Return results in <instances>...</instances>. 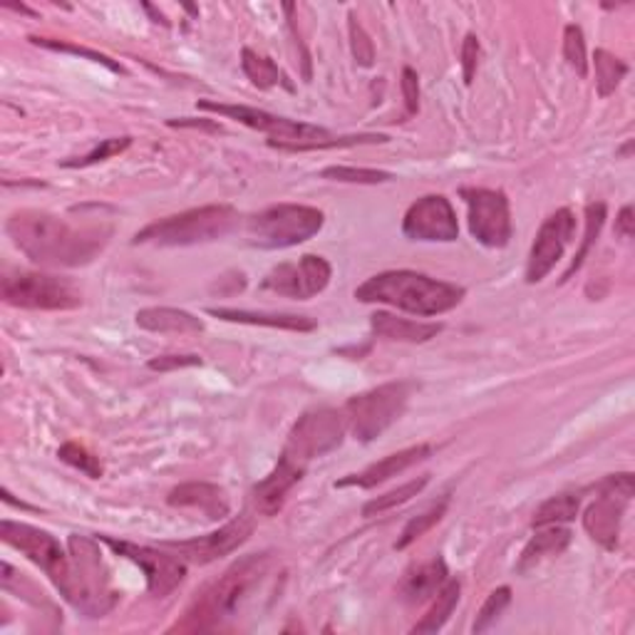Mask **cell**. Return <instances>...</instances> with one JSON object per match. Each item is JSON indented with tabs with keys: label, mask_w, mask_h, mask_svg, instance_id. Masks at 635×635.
<instances>
[{
	"label": "cell",
	"mask_w": 635,
	"mask_h": 635,
	"mask_svg": "<svg viewBox=\"0 0 635 635\" xmlns=\"http://www.w3.org/2000/svg\"><path fill=\"white\" fill-rule=\"evenodd\" d=\"M400 85H402L404 105H408V114H418V110H420V78H418V72H414L412 68H404Z\"/></svg>",
	"instance_id": "obj_43"
},
{
	"label": "cell",
	"mask_w": 635,
	"mask_h": 635,
	"mask_svg": "<svg viewBox=\"0 0 635 635\" xmlns=\"http://www.w3.org/2000/svg\"><path fill=\"white\" fill-rule=\"evenodd\" d=\"M593 68H596V85H598V95L608 98L613 92L618 90L621 80L628 75V65L616 55H611L608 50H596L593 55Z\"/></svg>",
	"instance_id": "obj_33"
},
{
	"label": "cell",
	"mask_w": 635,
	"mask_h": 635,
	"mask_svg": "<svg viewBox=\"0 0 635 635\" xmlns=\"http://www.w3.org/2000/svg\"><path fill=\"white\" fill-rule=\"evenodd\" d=\"M268 564V554H252L226 571L212 588L202 593V598L194 603V608L186 613V623L182 628H214L218 621L234 616L238 603L244 601L248 588L264 576Z\"/></svg>",
	"instance_id": "obj_4"
},
{
	"label": "cell",
	"mask_w": 635,
	"mask_h": 635,
	"mask_svg": "<svg viewBox=\"0 0 635 635\" xmlns=\"http://www.w3.org/2000/svg\"><path fill=\"white\" fill-rule=\"evenodd\" d=\"M576 236V216L571 209H559L541 224L536 242L531 246L529 264H526V284H539L544 280L554 266L561 262V256L574 242Z\"/></svg>",
	"instance_id": "obj_17"
},
{
	"label": "cell",
	"mask_w": 635,
	"mask_h": 635,
	"mask_svg": "<svg viewBox=\"0 0 635 635\" xmlns=\"http://www.w3.org/2000/svg\"><path fill=\"white\" fill-rule=\"evenodd\" d=\"M571 539H574V534H571V531L564 529L561 524L539 526L536 534L531 536L529 544L524 546L522 559H519V564H516V571H519V574H524V571L534 569L544 559L564 554V551L571 544Z\"/></svg>",
	"instance_id": "obj_25"
},
{
	"label": "cell",
	"mask_w": 635,
	"mask_h": 635,
	"mask_svg": "<svg viewBox=\"0 0 635 635\" xmlns=\"http://www.w3.org/2000/svg\"><path fill=\"white\" fill-rule=\"evenodd\" d=\"M72 561V591L70 603L90 618H102L114 606L117 593L110 588L107 569L102 564L98 541L72 534L68 539Z\"/></svg>",
	"instance_id": "obj_5"
},
{
	"label": "cell",
	"mask_w": 635,
	"mask_h": 635,
	"mask_svg": "<svg viewBox=\"0 0 635 635\" xmlns=\"http://www.w3.org/2000/svg\"><path fill=\"white\" fill-rule=\"evenodd\" d=\"M356 298L360 304H382L420 318H434L460 306L464 288L418 270H385L358 286Z\"/></svg>",
	"instance_id": "obj_2"
},
{
	"label": "cell",
	"mask_w": 635,
	"mask_h": 635,
	"mask_svg": "<svg viewBox=\"0 0 635 635\" xmlns=\"http://www.w3.org/2000/svg\"><path fill=\"white\" fill-rule=\"evenodd\" d=\"M304 474H306L304 467H298L286 460V457H280L278 464L270 470V474L254 487L252 496L256 512L264 516H276L280 509H284L288 492L304 479Z\"/></svg>",
	"instance_id": "obj_20"
},
{
	"label": "cell",
	"mask_w": 635,
	"mask_h": 635,
	"mask_svg": "<svg viewBox=\"0 0 635 635\" xmlns=\"http://www.w3.org/2000/svg\"><path fill=\"white\" fill-rule=\"evenodd\" d=\"M170 124V127H199V130H212V132H222V124H216V122H212V120H186V117H182V120H170L166 122Z\"/></svg>",
	"instance_id": "obj_46"
},
{
	"label": "cell",
	"mask_w": 635,
	"mask_h": 635,
	"mask_svg": "<svg viewBox=\"0 0 635 635\" xmlns=\"http://www.w3.org/2000/svg\"><path fill=\"white\" fill-rule=\"evenodd\" d=\"M462 199L470 209V232L487 248H504L512 242V209L504 192L496 190H462Z\"/></svg>",
	"instance_id": "obj_12"
},
{
	"label": "cell",
	"mask_w": 635,
	"mask_h": 635,
	"mask_svg": "<svg viewBox=\"0 0 635 635\" xmlns=\"http://www.w3.org/2000/svg\"><path fill=\"white\" fill-rule=\"evenodd\" d=\"M578 509H581L578 494H556V496L546 499V502L536 509L534 519H531V526L539 529V526L574 522Z\"/></svg>",
	"instance_id": "obj_30"
},
{
	"label": "cell",
	"mask_w": 635,
	"mask_h": 635,
	"mask_svg": "<svg viewBox=\"0 0 635 635\" xmlns=\"http://www.w3.org/2000/svg\"><path fill=\"white\" fill-rule=\"evenodd\" d=\"M238 224V214L234 206L209 204L199 209H190L174 216L160 218L134 234L132 244H152V246H196L209 244L226 236Z\"/></svg>",
	"instance_id": "obj_3"
},
{
	"label": "cell",
	"mask_w": 635,
	"mask_h": 635,
	"mask_svg": "<svg viewBox=\"0 0 635 635\" xmlns=\"http://www.w3.org/2000/svg\"><path fill=\"white\" fill-rule=\"evenodd\" d=\"M322 180L342 182V184H385L392 182L390 172L366 170V166H328L320 172Z\"/></svg>",
	"instance_id": "obj_35"
},
{
	"label": "cell",
	"mask_w": 635,
	"mask_h": 635,
	"mask_svg": "<svg viewBox=\"0 0 635 635\" xmlns=\"http://www.w3.org/2000/svg\"><path fill=\"white\" fill-rule=\"evenodd\" d=\"M242 68H244V75L252 80V85L258 90H270L278 85L290 90L286 75L278 70L276 62L266 55H258L252 48L242 50Z\"/></svg>",
	"instance_id": "obj_29"
},
{
	"label": "cell",
	"mask_w": 635,
	"mask_h": 635,
	"mask_svg": "<svg viewBox=\"0 0 635 635\" xmlns=\"http://www.w3.org/2000/svg\"><path fill=\"white\" fill-rule=\"evenodd\" d=\"M633 224H635V218H633V206H623L618 218H616V234L623 236V238H633Z\"/></svg>",
	"instance_id": "obj_45"
},
{
	"label": "cell",
	"mask_w": 635,
	"mask_h": 635,
	"mask_svg": "<svg viewBox=\"0 0 635 635\" xmlns=\"http://www.w3.org/2000/svg\"><path fill=\"white\" fill-rule=\"evenodd\" d=\"M414 390L412 382H385L380 388H372L362 395H356L346 402V422L350 434L358 442H372L390 430L398 422L404 410H408L410 395Z\"/></svg>",
	"instance_id": "obj_7"
},
{
	"label": "cell",
	"mask_w": 635,
	"mask_h": 635,
	"mask_svg": "<svg viewBox=\"0 0 635 635\" xmlns=\"http://www.w3.org/2000/svg\"><path fill=\"white\" fill-rule=\"evenodd\" d=\"M390 142L388 134H348V137H318V140H300V142H276L268 140L270 147L280 152H316V150H342V147H360V144H385Z\"/></svg>",
	"instance_id": "obj_28"
},
{
	"label": "cell",
	"mask_w": 635,
	"mask_h": 635,
	"mask_svg": "<svg viewBox=\"0 0 635 635\" xmlns=\"http://www.w3.org/2000/svg\"><path fill=\"white\" fill-rule=\"evenodd\" d=\"M196 107L206 110V112H216V114H222V117H228V120L242 122V124H246V127L268 134V137L276 140V142L318 140V137H326L328 134V130L316 127V124L286 120V117H278V114H270L266 110L248 107V105H224V102L202 100Z\"/></svg>",
	"instance_id": "obj_15"
},
{
	"label": "cell",
	"mask_w": 635,
	"mask_h": 635,
	"mask_svg": "<svg viewBox=\"0 0 635 635\" xmlns=\"http://www.w3.org/2000/svg\"><path fill=\"white\" fill-rule=\"evenodd\" d=\"M6 234L20 254L45 268L88 266L105 252L112 228L102 224H72L68 218L23 209L8 218Z\"/></svg>",
	"instance_id": "obj_1"
},
{
	"label": "cell",
	"mask_w": 635,
	"mask_h": 635,
	"mask_svg": "<svg viewBox=\"0 0 635 635\" xmlns=\"http://www.w3.org/2000/svg\"><path fill=\"white\" fill-rule=\"evenodd\" d=\"M166 504L176 509H199L202 514H206V519H224L232 512V504H228L224 489L209 482H190L174 487L170 496H166Z\"/></svg>",
	"instance_id": "obj_21"
},
{
	"label": "cell",
	"mask_w": 635,
	"mask_h": 635,
	"mask_svg": "<svg viewBox=\"0 0 635 635\" xmlns=\"http://www.w3.org/2000/svg\"><path fill=\"white\" fill-rule=\"evenodd\" d=\"M633 474H611L598 487V499L583 514V529L603 549H616L626 506L633 499Z\"/></svg>",
	"instance_id": "obj_11"
},
{
	"label": "cell",
	"mask_w": 635,
	"mask_h": 635,
	"mask_svg": "<svg viewBox=\"0 0 635 635\" xmlns=\"http://www.w3.org/2000/svg\"><path fill=\"white\" fill-rule=\"evenodd\" d=\"M137 326L150 332H172V336H194L204 330V320L180 308H142L137 310Z\"/></svg>",
	"instance_id": "obj_26"
},
{
	"label": "cell",
	"mask_w": 635,
	"mask_h": 635,
	"mask_svg": "<svg viewBox=\"0 0 635 635\" xmlns=\"http://www.w3.org/2000/svg\"><path fill=\"white\" fill-rule=\"evenodd\" d=\"M370 328L382 340L398 342H427L442 332V322H422L410 318H398L392 314H375L370 318Z\"/></svg>",
	"instance_id": "obj_23"
},
{
	"label": "cell",
	"mask_w": 635,
	"mask_h": 635,
	"mask_svg": "<svg viewBox=\"0 0 635 635\" xmlns=\"http://www.w3.org/2000/svg\"><path fill=\"white\" fill-rule=\"evenodd\" d=\"M509 603H512V588L509 586H502V588H494L492 593H489L487 601H484V606L479 608L477 613V621H474V633H484L494 626V623L499 621V616L506 611Z\"/></svg>",
	"instance_id": "obj_36"
},
{
	"label": "cell",
	"mask_w": 635,
	"mask_h": 635,
	"mask_svg": "<svg viewBox=\"0 0 635 635\" xmlns=\"http://www.w3.org/2000/svg\"><path fill=\"white\" fill-rule=\"evenodd\" d=\"M0 296L8 306L25 310H72L82 304L80 290L68 278L38 274V270H6Z\"/></svg>",
	"instance_id": "obj_8"
},
{
	"label": "cell",
	"mask_w": 635,
	"mask_h": 635,
	"mask_svg": "<svg viewBox=\"0 0 635 635\" xmlns=\"http://www.w3.org/2000/svg\"><path fill=\"white\" fill-rule=\"evenodd\" d=\"M603 224H606V204H603V202L588 204V206H586V234H583V242H581L578 254H576V258H574V264L569 266L564 280H569L571 276H574L576 270L583 266V262H586V256H588V252H591V246L596 244V238H598V234H601Z\"/></svg>",
	"instance_id": "obj_34"
},
{
	"label": "cell",
	"mask_w": 635,
	"mask_h": 635,
	"mask_svg": "<svg viewBox=\"0 0 635 635\" xmlns=\"http://www.w3.org/2000/svg\"><path fill=\"white\" fill-rule=\"evenodd\" d=\"M30 40H33V43H35V45H40V48L55 50V53L80 55V58H88V60H92V62H100V65H105V68H107V70H112V72H124V68L120 65V62H114L112 58L102 55V53H95V50H90V48H80V45H70V43H58V40H50V38H35V35H30Z\"/></svg>",
	"instance_id": "obj_40"
},
{
	"label": "cell",
	"mask_w": 635,
	"mask_h": 635,
	"mask_svg": "<svg viewBox=\"0 0 635 635\" xmlns=\"http://www.w3.org/2000/svg\"><path fill=\"white\" fill-rule=\"evenodd\" d=\"M102 541H105L112 551H117L120 556L130 559L132 564H137L144 571V578H147V588L152 596L164 598L170 596L176 586H182L186 566L180 556L164 554L160 549L130 544V541H117L112 536H102Z\"/></svg>",
	"instance_id": "obj_16"
},
{
	"label": "cell",
	"mask_w": 635,
	"mask_h": 635,
	"mask_svg": "<svg viewBox=\"0 0 635 635\" xmlns=\"http://www.w3.org/2000/svg\"><path fill=\"white\" fill-rule=\"evenodd\" d=\"M348 33H350V50H352V58H356V62L360 68H372V62H375V45H372V40L370 35L366 33V28H362L358 23V16L356 13H350L348 16Z\"/></svg>",
	"instance_id": "obj_41"
},
{
	"label": "cell",
	"mask_w": 635,
	"mask_h": 635,
	"mask_svg": "<svg viewBox=\"0 0 635 635\" xmlns=\"http://www.w3.org/2000/svg\"><path fill=\"white\" fill-rule=\"evenodd\" d=\"M196 366H202L199 356H160V358H152L147 362V368L157 370V372H172V370L196 368Z\"/></svg>",
	"instance_id": "obj_44"
},
{
	"label": "cell",
	"mask_w": 635,
	"mask_h": 635,
	"mask_svg": "<svg viewBox=\"0 0 635 635\" xmlns=\"http://www.w3.org/2000/svg\"><path fill=\"white\" fill-rule=\"evenodd\" d=\"M460 593H462V583L460 581H447L444 586L437 591V596L432 601V608L424 613L422 621L418 626L412 628L414 635H427V633H437L444 628V623L450 621V616L457 608V603H460Z\"/></svg>",
	"instance_id": "obj_27"
},
{
	"label": "cell",
	"mask_w": 635,
	"mask_h": 635,
	"mask_svg": "<svg viewBox=\"0 0 635 635\" xmlns=\"http://www.w3.org/2000/svg\"><path fill=\"white\" fill-rule=\"evenodd\" d=\"M402 234L410 242L450 244L460 236V224L452 204L442 194H427L414 202L402 218Z\"/></svg>",
	"instance_id": "obj_14"
},
{
	"label": "cell",
	"mask_w": 635,
	"mask_h": 635,
	"mask_svg": "<svg viewBox=\"0 0 635 635\" xmlns=\"http://www.w3.org/2000/svg\"><path fill=\"white\" fill-rule=\"evenodd\" d=\"M432 457V447L430 444H414L408 447V450H400L395 454L382 457L380 462L370 464L368 470H362L360 474H348L342 477L336 482V489H346V487H358V489H375L382 482H388V479L398 477L402 472H408L410 467L420 464L424 460H430Z\"/></svg>",
	"instance_id": "obj_19"
},
{
	"label": "cell",
	"mask_w": 635,
	"mask_h": 635,
	"mask_svg": "<svg viewBox=\"0 0 635 635\" xmlns=\"http://www.w3.org/2000/svg\"><path fill=\"white\" fill-rule=\"evenodd\" d=\"M254 534V519L248 514H242L224 524L222 529L212 531V534L192 539V541H166L162 549L172 551L182 561L190 564H212V561L234 554L238 546H244L248 536Z\"/></svg>",
	"instance_id": "obj_18"
},
{
	"label": "cell",
	"mask_w": 635,
	"mask_h": 635,
	"mask_svg": "<svg viewBox=\"0 0 635 635\" xmlns=\"http://www.w3.org/2000/svg\"><path fill=\"white\" fill-rule=\"evenodd\" d=\"M58 457L65 464L70 467H75V470H80L82 474H88L90 479H100L102 474H105V467H102V462L98 460L95 454H90L85 447L78 444V442H65L58 450Z\"/></svg>",
	"instance_id": "obj_37"
},
{
	"label": "cell",
	"mask_w": 635,
	"mask_h": 635,
	"mask_svg": "<svg viewBox=\"0 0 635 635\" xmlns=\"http://www.w3.org/2000/svg\"><path fill=\"white\" fill-rule=\"evenodd\" d=\"M130 144H132V137H112V140H102L95 150H92L90 154H85V157L68 160V162H62V166H68V170H80V166H92V164L105 162V160L114 157V154H122L124 150L130 147Z\"/></svg>",
	"instance_id": "obj_39"
},
{
	"label": "cell",
	"mask_w": 635,
	"mask_h": 635,
	"mask_svg": "<svg viewBox=\"0 0 635 635\" xmlns=\"http://www.w3.org/2000/svg\"><path fill=\"white\" fill-rule=\"evenodd\" d=\"M427 482H430V477H418V479H410V482H404L400 484L398 489H392V492L388 494H382V496H375L370 499V502L362 506V516H380L385 512H390V509L395 506H400L404 502H410L412 496H418L422 489L427 487Z\"/></svg>",
	"instance_id": "obj_31"
},
{
	"label": "cell",
	"mask_w": 635,
	"mask_h": 635,
	"mask_svg": "<svg viewBox=\"0 0 635 635\" xmlns=\"http://www.w3.org/2000/svg\"><path fill=\"white\" fill-rule=\"evenodd\" d=\"M447 581H450V571H447L444 561L437 556L404 574L400 583V596L404 603H410V606H418V603L434 598L437 591H440Z\"/></svg>",
	"instance_id": "obj_22"
},
{
	"label": "cell",
	"mask_w": 635,
	"mask_h": 635,
	"mask_svg": "<svg viewBox=\"0 0 635 635\" xmlns=\"http://www.w3.org/2000/svg\"><path fill=\"white\" fill-rule=\"evenodd\" d=\"M332 268L322 256L306 254L294 264H280L264 278L262 288L270 294L308 300L328 288Z\"/></svg>",
	"instance_id": "obj_13"
},
{
	"label": "cell",
	"mask_w": 635,
	"mask_h": 635,
	"mask_svg": "<svg viewBox=\"0 0 635 635\" xmlns=\"http://www.w3.org/2000/svg\"><path fill=\"white\" fill-rule=\"evenodd\" d=\"M564 58L569 62V68L574 70L578 78L588 75L586 40H583V30L578 25H566L564 30Z\"/></svg>",
	"instance_id": "obj_38"
},
{
	"label": "cell",
	"mask_w": 635,
	"mask_h": 635,
	"mask_svg": "<svg viewBox=\"0 0 635 635\" xmlns=\"http://www.w3.org/2000/svg\"><path fill=\"white\" fill-rule=\"evenodd\" d=\"M0 539L6 541L8 546H13L20 554H25L38 569L45 571V576L55 583L58 591L62 593V598H70L72 591V561H70V551L60 546V541L48 534V531L30 526V524H20V522H10L6 519L0 524Z\"/></svg>",
	"instance_id": "obj_10"
},
{
	"label": "cell",
	"mask_w": 635,
	"mask_h": 635,
	"mask_svg": "<svg viewBox=\"0 0 635 635\" xmlns=\"http://www.w3.org/2000/svg\"><path fill=\"white\" fill-rule=\"evenodd\" d=\"M447 506H450V496L440 499V502H434L430 509H424L422 514L412 516L410 522L404 524L402 534H400V539H398V544H395V549H398V551H404L408 546H412L414 541L422 539V536L427 534V531H430L432 526H437V524L442 522V516H444V512H447Z\"/></svg>",
	"instance_id": "obj_32"
},
{
	"label": "cell",
	"mask_w": 635,
	"mask_h": 635,
	"mask_svg": "<svg viewBox=\"0 0 635 635\" xmlns=\"http://www.w3.org/2000/svg\"><path fill=\"white\" fill-rule=\"evenodd\" d=\"M479 55H482V45L474 33L464 38L462 45V75H464V85H472L474 75H477V65H479Z\"/></svg>",
	"instance_id": "obj_42"
},
{
	"label": "cell",
	"mask_w": 635,
	"mask_h": 635,
	"mask_svg": "<svg viewBox=\"0 0 635 635\" xmlns=\"http://www.w3.org/2000/svg\"><path fill=\"white\" fill-rule=\"evenodd\" d=\"M322 224H326V216L314 206L276 204L248 218L246 234L254 246L276 252V248H290L310 242Z\"/></svg>",
	"instance_id": "obj_6"
},
{
	"label": "cell",
	"mask_w": 635,
	"mask_h": 635,
	"mask_svg": "<svg viewBox=\"0 0 635 635\" xmlns=\"http://www.w3.org/2000/svg\"><path fill=\"white\" fill-rule=\"evenodd\" d=\"M346 432L348 422L342 412L330 408L308 410L306 414H300L294 430L288 432V442L280 457H286V460L306 470L314 460H320V457L338 450L342 440H346Z\"/></svg>",
	"instance_id": "obj_9"
},
{
	"label": "cell",
	"mask_w": 635,
	"mask_h": 635,
	"mask_svg": "<svg viewBox=\"0 0 635 635\" xmlns=\"http://www.w3.org/2000/svg\"><path fill=\"white\" fill-rule=\"evenodd\" d=\"M209 316L228 322H244V326H264L290 332H310L318 328V322L314 318L294 314H256V310H238V308H209Z\"/></svg>",
	"instance_id": "obj_24"
}]
</instances>
